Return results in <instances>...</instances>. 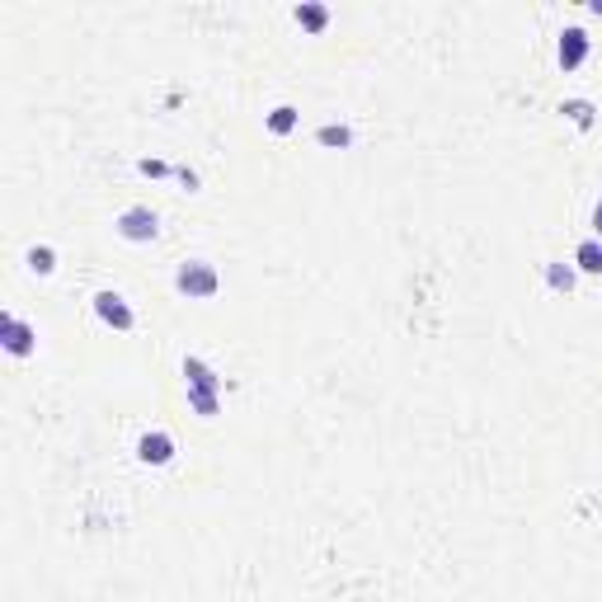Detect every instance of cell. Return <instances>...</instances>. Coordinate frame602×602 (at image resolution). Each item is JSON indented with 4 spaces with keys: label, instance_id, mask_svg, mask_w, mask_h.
Returning <instances> with one entry per match:
<instances>
[{
    "label": "cell",
    "instance_id": "6da1fadb",
    "mask_svg": "<svg viewBox=\"0 0 602 602\" xmlns=\"http://www.w3.org/2000/svg\"><path fill=\"white\" fill-rule=\"evenodd\" d=\"M99 315H104V320H113V325H132L123 297H113V292H104V297H99Z\"/></svg>",
    "mask_w": 602,
    "mask_h": 602
},
{
    "label": "cell",
    "instance_id": "7a4b0ae2",
    "mask_svg": "<svg viewBox=\"0 0 602 602\" xmlns=\"http://www.w3.org/2000/svg\"><path fill=\"white\" fill-rule=\"evenodd\" d=\"M583 48H588V43H583V33H579V28H570V33H565V43H560V61H565V66H574L579 57H583Z\"/></svg>",
    "mask_w": 602,
    "mask_h": 602
},
{
    "label": "cell",
    "instance_id": "3957f363",
    "mask_svg": "<svg viewBox=\"0 0 602 602\" xmlns=\"http://www.w3.org/2000/svg\"><path fill=\"white\" fill-rule=\"evenodd\" d=\"M132 240H141V236H156V217H146V212H128V226H123Z\"/></svg>",
    "mask_w": 602,
    "mask_h": 602
},
{
    "label": "cell",
    "instance_id": "277c9868",
    "mask_svg": "<svg viewBox=\"0 0 602 602\" xmlns=\"http://www.w3.org/2000/svg\"><path fill=\"white\" fill-rule=\"evenodd\" d=\"M141 456H146V461H165V456H170V438H165V433H156V438L146 433V438H141Z\"/></svg>",
    "mask_w": 602,
    "mask_h": 602
},
{
    "label": "cell",
    "instance_id": "5b68a950",
    "mask_svg": "<svg viewBox=\"0 0 602 602\" xmlns=\"http://www.w3.org/2000/svg\"><path fill=\"white\" fill-rule=\"evenodd\" d=\"M179 288H183V292H212V273L183 268V273H179Z\"/></svg>",
    "mask_w": 602,
    "mask_h": 602
},
{
    "label": "cell",
    "instance_id": "8992f818",
    "mask_svg": "<svg viewBox=\"0 0 602 602\" xmlns=\"http://www.w3.org/2000/svg\"><path fill=\"white\" fill-rule=\"evenodd\" d=\"M10 348H14V353H24V348H28V330L19 325V320H10Z\"/></svg>",
    "mask_w": 602,
    "mask_h": 602
},
{
    "label": "cell",
    "instance_id": "52a82bcc",
    "mask_svg": "<svg viewBox=\"0 0 602 602\" xmlns=\"http://www.w3.org/2000/svg\"><path fill=\"white\" fill-rule=\"evenodd\" d=\"M28 259H33V268H38V273H48V268H52V250H33Z\"/></svg>",
    "mask_w": 602,
    "mask_h": 602
},
{
    "label": "cell",
    "instance_id": "ba28073f",
    "mask_svg": "<svg viewBox=\"0 0 602 602\" xmlns=\"http://www.w3.org/2000/svg\"><path fill=\"white\" fill-rule=\"evenodd\" d=\"M579 259H583V268H602V254L593 250V245H583V250H579Z\"/></svg>",
    "mask_w": 602,
    "mask_h": 602
},
{
    "label": "cell",
    "instance_id": "9c48e42d",
    "mask_svg": "<svg viewBox=\"0 0 602 602\" xmlns=\"http://www.w3.org/2000/svg\"><path fill=\"white\" fill-rule=\"evenodd\" d=\"M273 128H278V132H288V128H292V108H278V118H273Z\"/></svg>",
    "mask_w": 602,
    "mask_h": 602
},
{
    "label": "cell",
    "instance_id": "30bf717a",
    "mask_svg": "<svg viewBox=\"0 0 602 602\" xmlns=\"http://www.w3.org/2000/svg\"><path fill=\"white\" fill-rule=\"evenodd\" d=\"M593 221H598V231H602V208H598V217H593Z\"/></svg>",
    "mask_w": 602,
    "mask_h": 602
}]
</instances>
